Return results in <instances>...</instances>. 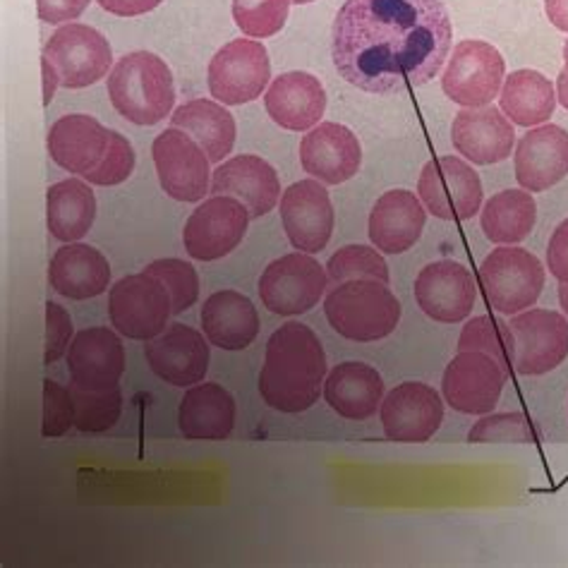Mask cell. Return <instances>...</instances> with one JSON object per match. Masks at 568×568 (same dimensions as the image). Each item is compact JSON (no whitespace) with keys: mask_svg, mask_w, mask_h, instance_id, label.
<instances>
[{"mask_svg":"<svg viewBox=\"0 0 568 568\" xmlns=\"http://www.w3.org/2000/svg\"><path fill=\"white\" fill-rule=\"evenodd\" d=\"M72 320L68 310L58 303H47V351H43V365H53L61 361V357L70 348L72 338Z\"/></svg>","mask_w":568,"mask_h":568,"instance_id":"obj_44","label":"cell"},{"mask_svg":"<svg viewBox=\"0 0 568 568\" xmlns=\"http://www.w3.org/2000/svg\"><path fill=\"white\" fill-rule=\"evenodd\" d=\"M247 223L250 212L243 202L226 197V194H214L190 214L183 231V245L192 260H221L243 243Z\"/></svg>","mask_w":568,"mask_h":568,"instance_id":"obj_14","label":"cell"},{"mask_svg":"<svg viewBox=\"0 0 568 568\" xmlns=\"http://www.w3.org/2000/svg\"><path fill=\"white\" fill-rule=\"evenodd\" d=\"M74 427V403L70 388L53 379H43V425L41 435L47 439L63 437Z\"/></svg>","mask_w":568,"mask_h":568,"instance_id":"obj_42","label":"cell"},{"mask_svg":"<svg viewBox=\"0 0 568 568\" xmlns=\"http://www.w3.org/2000/svg\"><path fill=\"white\" fill-rule=\"evenodd\" d=\"M134 163H138V156H134L132 144L123 138L121 132L109 134V149L106 156L99 163L94 171H89L82 175L89 185H99V187H113L125 183L128 178L134 171Z\"/></svg>","mask_w":568,"mask_h":568,"instance_id":"obj_41","label":"cell"},{"mask_svg":"<svg viewBox=\"0 0 568 568\" xmlns=\"http://www.w3.org/2000/svg\"><path fill=\"white\" fill-rule=\"evenodd\" d=\"M106 87L113 109L134 125H156L173 111V72L156 53L123 55L113 65Z\"/></svg>","mask_w":568,"mask_h":568,"instance_id":"obj_3","label":"cell"},{"mask_svg":"<svg viewBox=\"0 0 568 568\" xmlns=\"http://www.w3.org/2000/svg\"><path fill=\"white\" fill-rule=\"evenodd\" d=\"M564 65H566L564 70L568 72V39H566V43H564Z\"/></svg>","mask_w":568,"mask_h":568,"instance_id":"obj_52","label":"cell"},{"mask_svg":"<svg viewBox=\"0 0 568 568\" xmlns=\"http://www.w3.org/2000/svg\"><path fill=\"white\" fill-rule=\"evenodd\" d=\"M326 283V266L307 252H291L264 268L260 297L262 305L274 315L295 317L320 305Z\"/></svg>","mask_w":568,"mask_h":568,"instance_id":"obj_8","label":"cell"},{"mask_svg":"<svg viewBox=\"0 0 568 568\" xmlns=\"http://www.w3.org/2000/svg\"><path fill=\"white\" fill-rule=\"evenodd\" d=\"M293 3H297V6H307V3H312V0H293Z\"/></svg>","mask_w":568,"mask_h":568,"instance_id":"obj_53","label":"cell"},{"mask_svg":"<svg viewBox=\"0 0 568 568\" xmlns=\"http://www.w3.org/2000/svg\"><path fill=\"white\" fill-rule=\"evenodd\" d=\"M324 400L346 420L365 423L382 408L384 379L365 363H341L324 379Z\"/></svg>","mask_w":568,"mask_h":568,"instance_id":"obj_28","label":"cell"},{"mask_svg":"<svg viewBox=\"0 0 568 568\" xmlns=\"http://www.w3.org/2000/svg\"><path fill=\"white\" fill-rule=\"evenodd\" d=\"M545 12L559 32L568 34V0H545Z\"/></svg>","mask_w":568,"mask_h":568,"instance_id":"obj_48","label":"cell"},{"mask_svg":"<svg viewBox=\"0 0 568 568\" xmlns=\"http://www.w3.org/2000/svg\"><path fill=\"white\" fill-rule=\"evenodd\" d=\"M326 274L336 283L372 278L388 283V266L377 247L369 245H346L341 247L326 264Z\"/></svg>","mask_w":568,"mask_h":568,"instance_id":"obj_38","label":"cell"},{"mask_svg":"<svg viewBox=\"0 0 568 568\" xmlns=\"http://www.w3.org/2000/svg\"><path fill=\"white\" fill-rule=\"evenodd\" d=\"M514 166L523 190L555 187L568 175V132L559 125L530 128L516 146Z\"/></svg>","mask_w":568,"mask_h":568,"instance_id":"obj_23","label":"cell"},{"mask_svg":"<svg viewBox=\"0 0 568 568\" xmlns=\"http://www.w3.org/2000/svg\"><path fill=\"white\" fill-rule=\"evenodd\" d=\"M41 72H43V103L49 106L55 97V89L61 87V78H58V70L53 68L49 58H41Z\"/></svg>","mask_w":568,"mask_h":568,"instance_id":"obj_49","label":"cell"},{"mask_svg":"<svg viewBox=\"0 0 568 568\" xmlns=\"http://www.w3.org/2000/svg\"><path fill=\"white\" fill-rule=\"evenodd\" d=\"M43 58H49L65 89H84L109 78L113 65V51L109 39L94 27L70 22L43 47Z\"/></svg>","mask_w":568,"mask_h":568,"instance_id":"obj_13","label":"cell"},{"mask_svg":"<svg viewBox=\"0 0 568 568\" xmlns=\"http://www.w3.org/2000/svg\"><path fill=\"white\" fill-rule=\"evenodd\" d=\"M454 41L442 0H346L332 29V58L348 84L369 94L435 80Z\"/></svg>","mask_w":568,"mask_h":568,"instance_id":"obj_1","label":"cell"},{"mask_svg":"<svg viewBox=\"0 0 568 568\" xmlns=\"http://www.w3.org/2000/svg\"><path fill=\"white\" fill-rule=\"evenodd\" d=\"M557 101H561V106L568 111V72L561 70L557 78Z\"/></svg>","mask_w":568,"mask_h":568,"instance_id":"obj_50","label":"cell"},{"mask_svg":"<svg viewBox=\"0 0 568 568\" xmlns=\"http://www.w3.org/2000/svg\"><path fill=\"white\" fill-rule=\"evenodd\" d=\"M547 281V268L532 252L501 245L487 254L480 266V283L489 305L499 315H518L535 307L537 297L542 295Z\"/></svg>","mask_w":568,"mask_h":568,"instance_id":"obj_6","label":"cell"},{"mask_svg":"<svg viewBox=\"0 0 568 568\" xmlns=\"http://www.w3.org/2000/svg\"><path fill=\"white\" fill-rule=\"evenodd\" d=\"M146 274L156 276L163 286H166L171 303H173V315H183L190 310L200 297V276L194 272V266L183 260H156L146 264Z\"/></svg>","mask_w":568,"mask_h":568,"instance_id":"obj_39","label":"cell"},{"mask_svg":"<svg viewBox=\"0 0 568 568\" xmlns=\"http://www.w3.org/2000/svg\"><path fill=\"white\" fill-rule=\"evenodd\" d=\"M559 305L564 310V315L568 317V283H559Z\"/></svg>","mask_w":568,"mask_h":568,"instance_id":"obj_51","label":"cell"},{"mask_svg":"<svg viewBox=\"0 0 568 568\" xmlns=\"http://www.w3.org/2000/svg\"><path fill=\"white\" fill-rule=\"evenodd\" d=\"M506 63L501 53L487 41H460L448 55L442 87L444 94L463 109L489 106L501 92Z\"/></svg>","mask_w":568,"mask_h":568,"instance_id":"obj_9","label":"cell"},{"mask_svg":"<svg viewBox=\"0 0 568 568\" xmlns=\"http://www.w3.org/2000/svg\"><path fill=\"white\" fill-rule=\"evenodd\" d=\"M547 268L559 283H568V219L561 221L549 237Z\"/></svg>","mask_w":568,"mask_h":568,"instance_id":"obj_45","label":"cell"},{"mask_svg":"<svg viewBox=\"0 0 568 568\" xmlns=\"http://www.w3.org/2000/svg\"><path fill=\"white\" fill-rule=\"evenodd\" d=\"M178 425L185 439H226L235 427V400L221 384H194L181 400Z\"/></svg>","mask_w":568,"mask_h":568,"instance_id":"obj_31","label":"cell"},{"mask_svg":"<svg viewBox=\"0 0 568 568\" xmlns=\"http://www.w3.org/2000/svg\"><path fill=\"white\" fill-rule=\"evenodd\" d=\"M301 163L315 181L341 185L361 171L363 146L346 125L320 123L301 142Z\"/></svg>","mask_w":568,"mask_h":568,"instance_id":"obj_22","label":"cell"},{"mask_svg":"<svg viewBox=\"0 0 568 568\" xmlns=\"http://www.w3.org/2000/svg\"><path fill=\"white\" fill-rule=\"evenodd\" d=\"M161 190L178 202H202L212 192V161L185 130L169 128L152 144Z\"/></svg>","mask_w":568,"mask_h":568,"instance_id":"obj_12","label":"cell"},{"mask_svg":"<svg viewBox=\"0 0 568 568\" xmlns=\"http://www.w3.org/2000/svg\"><path fill=\"white\" fill-rule=\"evenodd\" d=\"M415 301L429 320L458 324L470 317L477 301L473 274L454 260L432 262L415 278Z\"/></svg>","mask_w":568,"mask_h":568,"instance_id":"obj_18","label":"cell"},{"mask_svg":"<svg viewBox=\"0 0 568 568\" xmlns=\"http://www.w3.org/2000/svg\"><path fill=\"white\" fill-rule=\"evenodd\" d=\"M326 353L307 324L288 322L266 341L260 372V394L268 408L305 413L324 394Z\"/></svg>","mask_w":568,"mask_h":568,"instance_id":"obj_2","label":"cell"},{"mask_svg":"<svg viewBox=\"0 0 568 568\" xmlns=\"http://www.w3.org/2000/svg\"><path fill=\"white\" fill-rule=\"evenodd\" d=\"M483 231L497 245H516L532 233L537 204L528 190H504L487 200L483 209Z\"/></svg>","mask_w":568,"mask_h":568,"instance_id":"obj_35","label":"cell"},{"mask_svg":"<svg viewBox=\"0 0 568 568\" xmlns=\"http://www.w3.org/2000/svg\"><path fill=\"white\" fill-rule=\"evenodd\" d=\"M70 394L74 403V427L80 432L99 435V432H109L121 420L123 394L118 386L106 388V392H87L78 384H70Z\"/></svg>","mask_w":568,"mask_h":568,"instance_id":"obj_36","label":"cell"},{"mask_svg":"<svg viewBox=\"0 0 568 568\" xmlns=\"http://www.w3.org/2000/svg\"><path fill=\"white\" fill-rule=\"evenodd\" d=\"M468 442L487 444V442H518L535 444L537 432L532 423L523 413H487L483 420H477L468 432Z\"/></svg>","mask_w":568,"mask_h":568,"instance_id":"obj_40","label":"cell"},{"mask_svg":"<svg viewBox=\"0 0 568 568\" xmlns=\"http://www.w3.org/2000/svg\"><path fill=\"white\" fill-rule=\"evenodd\" d=\"M499 109L520 128L545 125L557 109L555 84L537 70H516L504 80Z\"/></svg>","mask_w":568,"mask_h":568,"instance_id":"obj_34","label":"cell"},{"mask_svg":"<svg viewBox=\"0 0 568 568\" xmlns=\"http://www.w3.org/2000/svg\"><path fill=\"white\" fill-rule=\"evenodd\" d=\"M97 3L118 18H140V14L156 10L163 0H97Z\"/></svg>","mask_w":568,"mask_h":568,"instance_id":"obj_47","label":"cell"},{"mask_svg":"<svg viewBox=\"0 0 568 568\" xmlns=\"http://www.w3.org/2000/svg\"><path fill=\"white\" fill-rule=\"evenodd\" d=\"M146 365L171 386H194L209 369V338L197 328L173 324L144 346Z\"/></svg>","mask_w":568,"mask_h":568,"instance_id":"obj_19","label":"cell"},{"mask_svg":"<svg viewBox=\"0 0 568 568\" xmlns=\"http://www.w3.org/2000/svg\"><path fill=\"white\" fill-rule=\"evenodd\" d=\"M326 320L334 332L355 343H375L396 332L400 303L388 283L361 278L346 281L326 295Z\"/></svg>","mask_w":568,"mask_h":568,"instance_id":"obj_4","label":"cell"},{"mask_svg":"<svg viewBox=\"0 0 568 568\" xmlns=\"http://www.w3.org/2000/svg\"><path fill=\"white\" fill-rule=\"evenodd\" d=\"M212 194H226L243 202L250 219H262L281 200V181L272 163L260 156L243 154L219 163L212 175Z\"/></svg>","mask_w":568,"mask_h":568,"instance_id":"obj_24","label":"cell"},{"mask_svg":"<svg viewBox=\"0 0 568 568\" xmlns=\"http://www.w3.org/2000/svg\"><path fill=\"white\" fill-rule=\"evenodd\" d=\"M202 332L221 351H245L260 334V315L247 295L219 291L204 301Z\"/></svg>","mask_w":568,"mask_h":568,"instance_id":"obj_29","label":"cell"},{"mask_svg":"<svg viewBox=\"0 0 568 568\" xmlns=\"http://www.w3.org/2000/svg\"><path fill=\"white\" fill-rule=\"evenodd\" d=\"M458 351H477V353L491 355L504 369H508V357L501 341V324L489 320L487 315L475 317L463 326L460 338H458Z\"/></svg>","mask_w":568,"mask_h":568,"instance_id":"obj_43","label":"cell"},{"mask_svg":"<svg viewBox=\"0 0 568 568\" xmlns=\"http://www.w3.org/2000/svg\"><path fill=\"white\" fill-rule=\"evenodd\" d=\"M268 118L283 130L310 132L326 111V92L320 78L310 72H286L268 84L264 94Z\"/></svg>","mask_w":568,"mask_h":568,"instance_id":"obj_25","label":"cell"},{"mask_svg":"<svg viewBox=\"0 0 568 568\" xmlns=\"http://www.w3.org/2000/svg\"><path fill=\"white\" fill-rule=\"evenodd\" d=\"M92 0H37L39 18L47 24H63L78 20Z\"/></svg>","mask_w":568,"mask_h":568,"instance_id":"obj_46","label":"cell"},{"mask_svg":"<svg viewBox=\"0 0 568 568\" xmlns=\"http://www.w3.org/2000/svg\"><path fill=\"white\" fill-rule=\"evenodd\" d=\"M281 221L297 252H322L334 233V206L324 183L301 181L281 194Z\"/></svg>","mask_w":568,"mask_h":568,"instance_id":"obj_17","label":"cell"},{"mask_svg":"<svg viewBox=\"0 0 568 568\" xmlns=\"http://www.w3.org/2000/svg\"><path fill=\"white\" fill-rule=\"evenodd\" d=\"M209 92L223 106H243L260 99L272 80V61L262 41L235 39L209 63Z\"/></svg>","mask_w":568,"mask_h":568,"instance_id":"obj_10","label":"cell"},{"mask_svg":"<svg viewBox=\"0 0 568 568\" xmlns=\"http://www.w3.org/2000/svg\"><path fill=\"white\" fill-rule=\"evenodd\" d=\"M111 130L87 113H70L51 125L47 146L53 163L74 175L94 171L106 156Z\"/></svg>","mask_w":568,"mask_h":568,"instance_id":"obj_26","label":"cell"},{"mask_svg":"<svg viewBox=\"0 0 568 568\" xmlns=\"http://www.w3.org/2000/svg\"><path fill=\"white\" fill-rule=\"evenodd\" d=\"M452 142L456 152L475 163V166H491L506 161L514 152L516 130L501 109L480 106L463 109L456 113L452 125Z\"/></svg>","mask_w":568,"mask_h":568,"instance_id":"obj_21","label":"cell"},{"mask_svg":"<svg viewBox=\"0 0 568 568\" xmlns=\"http://www.w3.org/2000/svg\"><path fill=\"white\" fill-rule=\"evenodd\" d=\"M427 209L410 190H388L369 214V241L379 252H408L425 231Z\"/></svg>","mask_w":568,"mask_h":568,"instance_id":"obj_27","label":"cell"},{"mask_svg":"<svg viewBox=\"0 0 568 568\" xmlns=\"http://www.w3.org/2000/svg\"><path fill=\"white\" fill-rule=\"evenodd\" d=\"M417 194L432 216L442 221H468L483 206V181L468 161L442 156L425 163Z\"/></svg>","mask_w":568,"mask_h":568,"instance_id":"obj_11","label":"cell"},{"mask_svg":"<svg viewBox=\"0 0 568 568\" xmlns=\"http://www.w3.org/2000/svg\"><path fill=\"white\" fill-rule=\"evenodd\" d=\"M171 128L185 130L197 142L209 161L223 163L235 144V118L229 109L212 99H192L171 115Z\"/></svg>","mask_w":568,"mask_h":568,"instance_id":"obj_32","label":"cell"},{"mask_svg":"<svg viewBox=\"0 0 568 568\" xmlns=\"http://www.w3.org/2000/svg\"><path fill=\"white\" fill-rule=\"evenodd\" d=\"M293 0H233V20L243 34L268 39L286 27Z\"/></svg>","mask_w":568,"mask_h":568,"instance_id":"obj_37","label":"cell"},{"mask_svg":"<svg viewBox=\"0 0 568 568\" xmlns=\"http://www.w3.org/2000/svg\"><path fill=\"white\" fill-rule=\"evenodd\" d=\"M379 417L386 439L425 444L444 423V400L437 388L423 382H403L382 400Z\"/></svg>","mask_w":568,"mask_h":568,"instance_id":"obj_16","label":"cell"},{"mask_svg":"<svg viewBox=\"0 0 568 568\" xmlns=\"http://www.w3.org/2000/svg\"><path fill=\"white\" fill-rule=\"evenodd\" d=\"M68 372L72 384L87 392H106L118 386L125 372L123 341L106 326L84 328L68 348Z\"/></svg>","mask_w":568,"mask_h":568,"instance_id":"obj_20","label":"cell"},{"mask_svg":"<svg viewBox=\"0 0 568 568\" xmlns=\"http://www.w3.org/2000/svg\"><path fill=\"white\" fill-rule=\"evenodd\" d=\"M173 315L171 295L152 274H132L109 293V317L118 334L132 341H152L166 332Z\"/></svg>","mask_w":568,"mask_h":568,"instance_id":"obj_7","label":"cell"},{"mask_svg":"<svg viewBox=\"0 0 568 568\" xmlns=\"http://www.w3.org/2000/svg\"><path fill=\"white\" fill-rule=\"evenodd\" d=\"M97 219V197L89 183L68 178L47 192V223L61 243H74L92 231Z\"/></svg>","mask_w":568,"mask_h":568,"instance_id":"obj_33","label":"cell"},{"mask_svg":"<svg viewBox=\"0 0 568 568\" xmlns=\"http://www.w3.org/2000/svg\"><path fill=\"white\" fill-rule=\"evenodd\" d=\"M506 379L508 369L491 355L458 351L444 369L442 394L448 406L463 415H487L495 413Z\"/></svg>","mask_w":568,"mask_h":568,"instance_id":"obj_15","label":"cell"},{"mask_svg":"<svg viewBox=\"0 0 568 568\" xmlns=\"http://www.w3.org/2000/svg\"><path fill=\"white\" fill-rule=\"evenodd\" d=\"M49 281L55 293L70 301H89L106 293L111 283V264L92 245L68 243L53 254Z\"/></svg>","mask_w":568,"mask_h":568,"instance_id":"obj_30","label":"cell"},{"mask_svg":"<svg viewBox=\"0 0 568 568\" xmlns=\"http://www.w3.org/2000/svg\"><path fill=\"white\" fill-rule=\"evenodd\" d=\"M501 324L508 365L523 377H540L568 357V320L555 310H526Z\"/></svg>","mask_w":568,"mask_h":568,"instance_id":"obj_5","label":"cell"}]
</instances>
